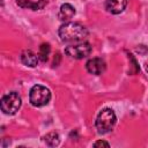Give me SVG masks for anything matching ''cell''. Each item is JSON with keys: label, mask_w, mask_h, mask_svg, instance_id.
I'll use <instances>...</instances> for the list:
<instances>
[{"label": "cell", "mask_w": 148, "mask_h": 148, "mask_svg": "<svg viewBox=\"0 0 148 148\" xmlns=\"http://www.w3.org/2000/svg\"><path fill=\"white\" fill-rule=\"evenodd\" d=\"M59 37L65 43L83 42L88 37V30L84 25L77 22H66L58 30Z\"/></svg>", "instance_id": "cell-1"}, {"label": "cell", "mask_w": 148, "mask_h": 148, "mask_svg": "<svg viewBox=\"0 0 148 148\" xmlns=\"http://www.w3.org/2000/svg\"><path fill=\"white\" fill-rule=\"evenodd\" d=\"M116 121H117V118L113 110L104 109L98 113L95 121V126L99 134H106L113 128V126L116 125Z\"/></svg>", "instance_id": "cell-2"}, {"label": "cell", "mask_w": 148, "mask_h": 148, "mask_svg": "<svg viewBox=\"0 0 148 148\" xmlns=\"http://www.w3.org/2000/svg\"><path fill=\"white\" fill-rule=\"evenodd\" d=\"M51 99V91L49 88L42 86V84H35L30 89L29 94V101L34 106H44L49 104Z\"/></svg>", "instance_id": "cell-3"}, {"label": "cell", "mask_w": 148, "mask_h": 148, "mask_svg": "<svg viewBox=\"0 0 148 148\" xmlns=\"http://www.w3.org/2000/svg\"><path fill=\"white\" fill-rule=\"evenodd\" d=\"M0 106H1V110L3 111V113L14 114L21 108V97L15 91L8 92L1 98Z\"/></svg>", "instance_id": "cell-4"}, {"label": "cell", "mask_w": 148, "mask_h": 148, "mask_svg": "<svg viewBox=\"0 0 148 148\" xmlns=\"http://www.w3.org/2000/svg\"><path fill=\"white\" fill-rule=\"evenodd\" d=\"M65 53L74 59H83L91 53V45L88 42H79L73 45H68L65 49Z\"/></svg>", "instance_id": "cell-5"}, {"label": "cell", "mask_w": 148, "mask_h": 148, "mask_svg": "<svg viewBox=\"0 0 148 148\" xmlns=\"http://www.w3.org/2000/svg\"><path fill=\"white\" fill-rule=\"evenodd\" d=\"M105 61L102 58H91L87 61L86 64V68L90 74L94 75H99L105 71Z\"/></svg>", "instance_id": "cell-6"}, {"label": "cell", "mask_w": 148, "mask_h": 148, "mask_svg": "<svg viewBox=\"0 0 148 148\" xmlns=\"http://www.w3.org/2000/svg\"><path fill=\"white\" fill-rule=\"evenodd\" d=\"M127 2L128 0H106L105 9L111 14H119L126 8Z\"/></svg>", "instance_id": "cell-7"}, {"label": "cell", "mask_w": 148, "mask_h": 148, "mask_svg": "<svg viewBox=\"0 0 148 148\" xmlns=\"http://www.w3.org/2000/svg\"><path fill=\"white\" fill-rule=\"evenodd\" d=\"M21 62L28 67H35L37 66L38 64V60H39V57L37 54H35L31 50H24L22 53H21Z\"/></svg>", "instance_id": "cell-8"}, {"label": "cell", "mask_w": 148, "mask_h": 148, "mask_svg": "<svg viewBox=\"0 0 148 148\" xmlns=\"http://www.w3.org/2000/svg\"><path fill=\"white\" fill-rule=\"evenodd\" d=\"M75 15V8L69 5V3H64L61 5L60 9H59V13H58V17L60 21L62 22H67L69 21L73 16Z\"/></svg>", "instance_id": "cell-9"}, {"label": "cell", "mask_w": 148, "mask_h": 148, "mask_svg": "<svg viewBox=\"0 0 148 148\" xmlns=\"http://www.w3.org/2000/svg\"><path fill=\"white\" fill-rule=\"evenodd\" d=\"M16 3L21 8H28V9H32V10H39V9H42L47 3V0H39L38 2H32L30 0H16Z\"/></svg>", "instance_id": "cell-10"}, {"label": "cell", "mask_w": 148, "mask_h": 148, "mask_svg": "<svg viewBox=\"0 0 148 148\" xmlns=\"http://www.w3.org/2000/svg\"><path fill=\"white\" fill-rule=\"evenodd\" d=\"M44 141L47 146L50 147H56L59 145L60 142V139H59V134L56 133V132H50L47 133L45 136H44Z\"/></svg>", "instance_id": "cell-11"}, {"label": "cell", "mask_w": 148, "mask_h": 148, "mask_svg": "<svg viewBox=\"0 0 148 148\" xmlns=\"http://www.w3.org/2000/svg\"><path fill=\"white\" fill-rule=\"evenodd\" d=\"M50 51H51V47L47 43H43L40 46H39V52H38V57H39V60H42L43 62L47 61V58H49V54H50Z\"/></svg>", "instance_id": "cell-12"}, {"label": "cell", "mask_w": 148, "mask_h": 148, "mask_svg": "<svg viewBox=\"0 0 148 148\" xmlns=\"http://www.w3.org/2000/svg\"><path fill=\"white\" fill-rule=\"evenodd\" d=\"M128 60L131 61V67H130V73L131 74H136L139 71H140V67L135 60V58L133 57V54L128 53Z\"/></svg>", "instance_id": "cell-13"}, {"label": "cell", "mask_w": 148, "mask_h": 148, "mask_svg": "<svg viewBox=\"0 0 148 148\" xmlns=\"http://www.w3.org/2000/svg\"><path fill=\"white\" fill-rule=\"evenodd\" d=\"M94 147H110V145H109V142H106V141H103V140H98V141H96L95 143H94Z\"/></svg>", "instance_id": "cell-14"}, {"label": "cell", "mask_w": 148, "mask_h": 148, "mask_svg": "<svg viewBox=\"0 0 148 148\" xmlns=\"http://www.w3.org/2000/svg\"><path fill=\"white\" fill-rule=\"evenodd\" d=\"M59 60H60V54L57 53L54 57V61H53V66H58L59 65Z\"/></svg>", "instance_id": "cell-15"}, {"label": "cell", "mask_w": 148, "mask_h": 148, "mask_svg": "<svg viewBox=\"0 0 148 148\" xmlns=\"http://www.w3.org/2000/svg\"><path fill=\"white\" fill-rule=\"evenodd\" d=\"M145 67H146V71L148 72V61H146V65H145Z\"/></svg>", "instance_id": "cell-16"}]
</instances>
